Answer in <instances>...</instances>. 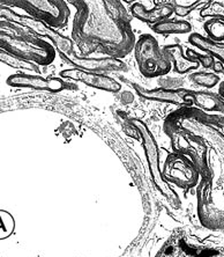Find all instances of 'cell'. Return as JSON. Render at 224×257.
<instances>
[{
  "mask_svg": "<svg viewBox=\"0 0 224 257\" xmlns=\"http://www.w3.org/2000/svg\"><path fill=\"white\" fill-rule=\"evenodd\" d=\"M154 33L159 35H170V34H188L192 30V26L185 20H176V19H166L158 24L154 25Z\"/></svg>",
  "mask_w": 224,
  "mask_h": 257,
  "instance_id": "17",
  "label": "cell"
},
{
  "mask_svg": "<svg viewBox=\"0 0 224 257\" xmlns=\"http://www.w3.org/2000/svg\"><path fill=\"white\" fill-rule=\"evenodd\" d=\"M0 49L25 62L47 66L56 59L57 51L48 41L40 39L26 26L0 20Z\"/></svg>",
  "mask_w": 224,
  "mask_h": 257,
  "instance_id": "1",
  "label": "cell"
},
{
  "mask_svg": "<svg viewBox=\"0 0 224 257\" xmlns=\"http://www.w3.org/2000/svg\"><path fill=\"white\" fill-rule=\"evenodd\" d=\"M218 94H219V95H221V96L223 97V99H224V81H223V82H221V84H219Z\"/></svg>",
  "mask_w": 224,
  "mask_h": 257,
  "instance_id": "27",
  "label": "cell"
},
{
  "mask_svg": "<svg viewBox=\"0 0 224 257\" xmlns=\"http://www.w3.org/2000/svg\"><path fill=\"white\" fill-rule=\"evenodd\" d=\"M60 77L64 79H70V80L82 82L83 85L96 88L104 92L118 93L121 89L120 82L116 80L115 78L110 77L108 74L101 73H90L82 70H78L72 67L60 72Z\"/></svg>",
  "mask_w": 224,
  "mask_h": 257,
  "instance_id": "9",
  "label": "cell"
},
{
  "mask_svg": "<svg viewBox=\"0 0 224 257\" xmlns=\"http://www.w3.org/2000/svg\"><path fill=\"white\" fill-rule=\"evenodd\" d=\"M0 5L14 6L27 15L53 29L65 27L71 15L68 4L63 0H32V2H2Z\"/></svg>",
  "mask_w": 224,
  "mask_h": 257,
  "instance_id": "2",
  "label": "cell"
},
{
  "mask_svg": "<svg viewBox=\"0 0 224 257\" xmlns=\"http://www.w3.org/2000/svg\"><path fill=\"white\" fill-rule=\"evenodd\" d=\"M67 4L73 5L77 9L74 20H73V29H72V41L74 44L78 45L80 52L83 57L97 51L98 45L104 43V41L98 37L94 36L93 34L87 32V22H88L90 7L87 2H68Z\"/></svg>",
  "mask_w": 224,
  "mask_h": 257,
  "instance_id": "5",
  "label": "cell"
},
{
  "mask_svg": "<svg viewBox=\"0 0 224 257\" xmlns=\"http://www.w3.org/2000/svg\"><path fill=\"white\" fill-rule=\"evenodd\" d=\"M212 70H214L215 74L216 73H222V72H224V66L217 60V62H215L214 65H212Z\"/></svg>",
  "mask_w": 224,
  "mask_h": 257,
  "instance_id": "26",
  "label": "cell"
},
{
  "mask_svg": "<svg viewBox=\"0 0 224 257\" xmlns=\"http://www.w3.org/2000/svg\"><path fill=\"white\" fill-rule=\"evenodd\" d=\"M135 92L142 99L163 102V103L177 104V105H189L192 104L189 100V90L186 89H170V88H153L147 89L139 85H134Z\"/></svg>",
  "mask_w": 224,
  "mask_h": 257,
  "instance_id": "12",
  "label": "cell"
},
{
  "mask_svg": "<svg viewBox=\"0 0 224 257\" xmlns=\"http://www.w3.org/2000/svg\"><path fill=\"white\" fill-rule=\"evenodd\" d=\"M166 57L170 59L173 70L178 74H185L199 67V62L184 54L183 47L179 44H170L163 48Z\"/></svg>",
  "mask_w": 224,
  "mask_h": 257,
  "instance_id": "14",
  "label": "cell"
},
{
  "mask_svg": "<svg viewBox=\"0 0 224 257\" xmlns=\"http://www.w3.org/2000/svg\"><path fill=\"white\" fill-rule=\"evenodd\" d=\"M189 100L192 104H195L196 107L203 109V110L219 111L224 114V99L219 94L189 90Z\"/></svg>",
  "mask_w": 224,
  "mask_h": 257,
  "instance_id": "15",
  "label": "cell"
},
{
  "mask_svg": "<svg viewBox=\"0 0 224 257\" xmlns=\"http://www.w3.org/2000/svg\"><path fill=\"white\" fill-rule=\"evenodd\" d=\"M0 20L14 22V24L21 25L22 15L14 12V11L9 6L0 5Z\"/></svg>",
  "mask_w": 224,
  "mask_h": 257,
  "instance_id": "24",
  "label": "cell"
},
{
  "mask_svg": "<svg viewBox=\"0 0 224 257\" xmlns=\"http://www.w3.org/2000/svg\"><path fill=\"white\" fill-rule=\"evenodd\" d=\"M156 4L157 6H155L154 9L148 10L141 3H134L131 6V14L138 20L151 26L166 20L173 14V6L171 2Z\"/></svg>",
  "mask_w": 224,
  "mask_h": 257,
  "instance_id": "13",
  "label": "cell"
},
{
  "mask_svg": "<svg viewBox=\"0 0 224 257\" xmlns=\"http://www.w3.org/2000/svg\"><path fill=\"white\" fill-rule=\"evenodd\" d=\"M200 17L224 20V5L218 2H208L203 7H201Z\"/></svg>",
  "mask_w": 224,
  "mask_h": 257,
  "instance_id": "22",
  "label": "cell"
},
{
  "mask_svg": "<svg viewBox=\"0 0 224 257\" xmlns=\"http://www.w3.org/2000/svg\"><path fill=\"white\" fill-rule=\"evenodd\" d=\"M21 25L32 29L40 39L48 41V42L56 49L57 54L59 56L68 55L75 51L74 43L71 39L62 35V34H59L56 29L49 27L48 25L29 17V15H22Z\"/></svg>",
  "mask_w": 224,
  "mask_h": 257,
  "instance_id": "8",
  "label": "cell"
},
{
  "mask_svg": "<svg viewBox=\"0 0 224 257\" xmlns=\"http://www.w3.org/2000/svg\"><path fill=\"white\" fill-rule=\"evenodd\" d=\"M6 84L18 88H32L48 90L51 93L62 92L66 88L65 82L58 78H44L36 74L15 73L7 78Z\"/></svg>",
  "mask_w": 224,
  "mask_h": 257,
  "instance_id": "11",
  "label": "cell"
},
{
  "mask_svg": "<svg viewBox=\"0 0 224 257\" xmlns=\"http://www.w3.org/2000/svg\"><path fill=\"white\" fill-rule=\"evenodd\" d=\"M203 29L207 34V39L215 43L224 42V20L219 19H209L204 22Z\"/></svg>",
  "mask_w": 224,
  "mask_h": 257,
  "instance_id": "18",
  "label": "cell"
},
{
  "mask_svg": "<svg viewBox=\"0 0 224 257\" xmlns=\"http://www.w3.org/2000/svg\"><path fill=\"white\" fill-rule=\"evenodd\" d=\"M186 54L189 57L195 59L196 62H199V64H202L203 67H206V69H209V67H212L214 65V58L211 57L209 55H202V54H198V52L193 51L192 49H187V51H186Z\"/></svg>",
  "mask_w": 224,
  "mask_h": 257,
  "instance_id": "25",
  "label": "cell"
},
{
  "mask_svg": "<svg viewBox=\"0 0 224 257\" xmlns=\"http://www.w3.org/2000/svg\"><path fill=\"white\" fill-rule=\"evenodd\" d=\"M172 3L173 6V13L179 18H184L188 15L192 11H194L198 6H204L208 2H196V0H192V2H181V0H174Z\"/></svg>",
  "mask_w": 224,
  "mask_h": 257,
  "instance_id": "21",
  "label": "cell"
},
{
  "mask_svg": "<svg viewBox=\"0 0 224 257\" xmlns=\"http://www.w3.org/2000/svg\"><path fill=\"white\" fill-rule=\"evenodd\" d=\"M135 43V35L132 30L130 21H127L121 25L119 35L116 36L110 42L98 45L97 51L103 55H106V57L121 59L126 57L132 50H134Z\"/></svg>",
  "mask_w": 224,
  "mask_h": 257,
  "instance_id": "10",
  "label": "cell"
},
{
  "mask_svg": "<svg viewBox=\"0 0 224 257\" xmlns=\"http://www.w3.org/2000/svg\"><path fill=\"white\" fill-rule=\"evenodd\" d=\"M66 63L74 66V69L82 70L90 73H112V72H126L127 65L121 59L112 57L104 58H89L79 56L77 52L60 56Z\"/></svg>",
  "mask_w": 224,
  "mask_h": 257,
  "instance_id": "6",
  "label": "cell"
},
{
  "mask_svg": "<svg viewBox=\"0 0 224 257\" xmlns=\"http://www.w3.org/2000/svg\"><path fill=\"white\" fill-rule=\"evenodd\" d=\"M188 42L194 45L200 50H202L204 54L211 56L212 58H216L224 66V44L215 43L212 41L208 40L200 34H192L188 37Z\"/></svg>",
  "mask_w": 224,
  "mask_h": 257,
  "instance_id": "16",
  "label": "cell"
},
{
  "mask_svg": "<svg viewBox=\"0 0 224 257\" xmlns=\"http://www.w3.org/2000/svg\"><path fill=\"white\" fill-rule=\"evenodd\" d=\"M164 179L181 188H191L198 181V172L191 161L184 156H171L164 165Z\"/></svg>",
  "mask_w": 224,
  "mask_h": 257,
  "instance_id": "7",
  "label": "cell"
},
{
  "mask_svg": "<svg viewBox=\"0 0 224 257\" xmlns=\"http://www.w3.org/2000/svg\"><path fill=\"white\" fill-rule=\"evenodd\" d=\"M0 63L5 64V65L12 67L15 70H26V71H37V66L33 63L25 62L20 58H17L15 56L10 55L9 52L4 51L0 49Z\"/></svg>",
  "mask_w": 224,
  "mask_h": 257,
  "instance_id": "19",
  "label": "cell"
},
{
  "mask_svg": "<svg viewBox=\"0 0 224 257\" xmlns=\"http://www.w3.org/2000/svg\"><path fill=\"white\" fill-rule=\"evenodd\" d=\"M134 55L140 72L147 78L162 77L172 69L171 62L163 52L156 39L148 34L136 41Z\"/></svg>",
  "mask_w": 224,
  "mask_h": 257,
  "instance_id": "3",
  "label": "cell"
},
{
  "mask_svg": "<svg viewBox=\"0 0 224 257\" xmlns=\"http://www.w3.org/2000/svg\"><path fill=\"white\" fill-rule=\"evenodd\" d=\"M133 126L136 131L139 132L140 137H141L142 146L143 150H145L147 162L149 165V171L151 174V179H153V182L155 187L157 188V190L161 192L163 196H165L169 200H176V196H174V192L169 186V183L166 182V180L163 176L161 173V169H159V152L156 141H155L154 136L151 135L149 128L141 120L139 119H133L132 120Z\"/></svg>",
  "mask_w": 224,
  "mask_h": 257,
  "instance_id": "4",
  "label": "cell"
},
{
  "mask_svg": "<svg viewBox=\"0 0 224 257\" xmlns=\"http://www.w3.org/2000/svg\"><path fill=\"white\" fill-rule=\"evenodd\" d=\"M13 227V218L9 213L0 211V239H5L10 234H12Z\"/></svg>",
  "mask_w": 224,
  "mask_h": 257,
  "instance_id": "23",
  "label": "cell"
},
{
  "mask_svg": "<svg viewBox=\"0 0 224 257\" xmlns=\"http://www.w3.org/2000/svg\"><path fill=\"white\" fill-rule=\"evenodd\" d=\"M189 80L204 88H214L221 81L217 74L208 73V72H195L189 74Z\"/></svg>",
  "mask_w": 224,
  "mask_h": 257,
  "instance_id": "20",
  "label": "cell"
}]
</instances>
